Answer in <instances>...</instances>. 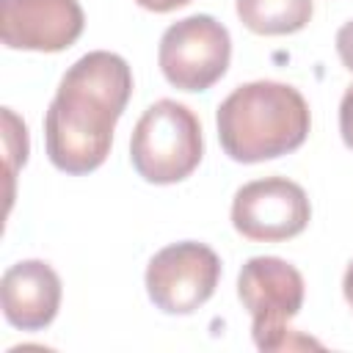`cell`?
Here are the masks:
<instances>
[{"label":"cell","instance_id":"obj_2","mask_svg":"<svg viewBox=\"0 0 353 353\" xmlns=\"http://www.w3.org/2000/svg\"><path fill=\"white\" fill-rule=\"evenodd\" d=\"M218 141L234 163H262L295 152L312 127L298 88L276 80L237 85L215 113Z\"/></svg>","mask_w":353,"mask_h":353},{"label":"cell","instance_id":"obj_3","mask_svg":"<svg viewBox=\"0 0 353 353\" xmlns=\"http://www.w3.org/2000/svg\"><path fill=\"white\" fill-rule=\"evenodd\" d=\"M237 295L251 312V334L259 350L320 347V342L290 328L303 306V276L287 259L251 256L237 276Z\"/></svg>","mask_w":353,"mask_h":353},{"label":"cell","instance_id":"obj_14","mask_svg":"<svg viewBox=\"0 0 353 353\" xmlns=\"http://www.w3.org/2000/svg\"><path fill=\"white\" fill-rule=\"evenodd\" d=\"M141 8L146 11H154V14H168V11H176L182 6H188L190 0H135Z\"/></svg>","mask_w":353,"mask_h":353},{"label":"cell","instance_id":"obj_7","mask_svg":"<svg viewBox=\"0 0 353 353\" xmlns=\"http://www.w3.org/2000/svg\"><path fill=\"white\" fill-rule=\"evenodd\" d=\"M312 218L306 190L287 176L245 182L232 199V226L256 243L298 237Z\"/></svg>","mask_w":353,"mask_h":353},{"label":"cell","instance_id":"obj_11","mask_svg":"<svg viewBox=\"0 0 353 353\" xmlns=\"http://www.w3.org/2000/svg\"><path fill=\"white\" fill-rule=\"evenodd\" d=\"M3 138H6V163H8V179L14 182V174L28 160V127L22 119L14 116L11 108H3Z\"/></svg>","mask_w":353,"mask_h":353},{"label":"cell","instance_id":"obj_10","mask_svg":"<svg viewBox=\"0 0 353 353\" xmlns=\"http://www.w3.org/2000/svg\"><path fill=\"white\" fill-rule=\"evenodd\" d=\"M312 0H237L240 22L259 36L298 33L312 19Z\"/></svg>","mask_w":353,"mask_h":353},{"label":"cell","instance_id":"obj_8","mask_svg":"<svg viewBox=\"0 0 353 353\" xmlns=\"http://www.w3.org/2000/svg\"><path fill=\"white\" fill-rule=\"evenodd\" d=\"M85 28L77 0H0V36L8 50L61 52Z\"/></svg>","mask_w":353,"mask_h":353},{"label":"cell","instance_id":"obj_6","mask_svg":"<svg viewBox=\"0 0 353 353\" xmlns=\"http://www.w3.org/2000/svg\"><path fill=\"white\" fill-rule=\"evenodd\" d=\"M221 281L218 254L196 240L160 248L146 265L149 301L165 314H193L204 306Z\"/></svg>","mask_w":353,"mask_h":353},{"label":"cell","instance_id":"obj_1","mask_svg":"<svg viewBox=\"0 0 353 353\" xmlns=\"http://www.w3.org/2000/svg\"><path fill=\"white\" fill-rule=\"evenodd\" d=\"M132 94L130 63L108 50L77 58L61 77L44 113V146L63 174L97 171L113 146V130Z\"/></svg>","mask_w":353,"mask_h":353},{"label":"cell","instance_id":"obj_12","mask_svg":"<svg viewBox=\"0 0 353 353\" xmlns=\"http://www.w3.org/2000/svg\"><path fill=\"white\" fill-rule=\"evenodd\" d=\"M339 132H342L345 146L353 152V85H347L339 102Z\"/></svg>","mask_w":353,"mask_h":353},{"label":"cell","instance_id":"obj_9","mask_svg":"<svg viewBox=\"0 0 353 353\" xmlns=\"http://www.w3.org/2000/svg\"><path fill=\"white\" fill-rule=\"evenodd\" d=\"M6 320L19 331L47 328L61 309V279L41 259H22L0 279Z\"/></svg>","mask_w":353,"mask_h":353},{"label":"cell","instance_id":"obj_13","mask_svg":"<svg viewBox=\"0 0 353 353\" xmlns=\"http://www.w3.org/2000/svg\"><path fill=\"white\" fill-rule=\"evenodd\" d=\"M336 55L347 72H353V19L336 30Z\"/></svg>","mask_w":353,"mask_h":353},{"label":"cell","instance_id":"obj_15","mask_svg":"<svg viewBox=\"0 0 353 353\" xmlns=\"http://www.w3.org/2000/svg\"><path fill=\"white\" fill-rule=\"evenodd\" d=\"M342 292H345V301L353 306V259H350V265H347V270L342 276Z\"/></svg>","mask_w":353,"mask_h":353},{"label":"cell","instance_id":"obj_4","mask_svg":"<svg viewBox=\"0 0 353 353\" xmlns=\"http://www.w3.org/2000/svg\"><path fill=\"white\" fill-rule=\"evenodd\" d=\"M204 154L196 113L176 99H157L138 119L130 138V160L138 176L152 185L188 179Z\"/></svg>","mask_w":353,"mask_h":353},{"label":"cell","instance_id":"obj_5","mask_svg":"<svg viewBox=\"0 0 353 353\" xmlns=\"http://www.w3.org/2000/svg\"><path fill=\"white\" fill-rule=\"evenodd\" d=\"M232 61V36L210 14H193L165 28L157 47L163 77L179 91H207Z\"/></svg>","mask_w":353,"mask_h":353}]
</instances>
